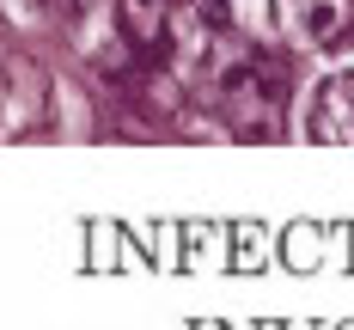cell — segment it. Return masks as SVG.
<instances>
[{
	"mask_svg": "<svg viewBox=\"0 0 354 330\" xmlns=\"http://www.w3.org/2000/svg\"><path fill=\"white\" fill-rule=\"evenodd\" d=\"M220 104L232 116V129L245 141H275L281 135V116L275 110L287 104V62L281 55H263L250 43H232V62H220Z\"/></svg>",
	"mask_w": 354,
	"mask_h": 330,
	"instance_id": "cell-1",
	"label": "cell"
},
{
	"mask_svg": "<svg viewBox=\"0 0 354 330\" xmlns=\"http://www.w3.org/2000/svg\"><path fill=\"white\" fill-rule=\"evenodd\" d=\"M293 49H330L354 31V0H269Z\"/></svg>",
	"mask_w": 354,
	"mask_h": 330,
	"instance_id": "cell-2",
	"label": "cell"
},
{
	"mask_svg": "<svg viewBox=\"0 0 354 330\" xmlns=\"http://www.w3.org/2000/svg\"><path fill=\"white\" fill-rule=\"evenodd\" d=\"M312 141L354 147V73H336V80L318 86V98H312Z\"/></svg>",
	"mask_w": 354,
	"mask_h": 330,
	"instance_id": "cell-3",
	"label": "cell"
},
{
	"mask_svg": "<svg viewBox=\"0 0 354 330\" xmlns=\"http://www.w3.org/2000/svg\"><path fill=\"white\" fill-rule=\"evenodd\" d=\"M116 31L129 37V49L159 55L165 49V12H159V0H116Z\"/></svg>",
	"mask_w": 354,
	"mask_h": 330,
	"instance_id": "cell-4",
	"label": "cell"
},
{
	"mask_svg": "<svg viewBox=\"0 0 354 330\" xmlns=\"http://www.w3.org/2000/svg\"><path fill=\"white\" fill-rule=\"evenodd\" d=\"M226 6H232V0H196L189 12H196V19L208 25V31H226V25H232V12H226Z\"/></svg>",
	"mask_w": 354,
	"mask_h": 330,
	"instance_id": "cell-5",
	"label": "cell"
},
{
	"mask_svg": "<svg viewBox=\"0 0 354 330\" xmlns=\"http://www.w3.org/2000/svg\"><path fill=\"white\" fill-rule=\"evenodd\" d=\"M0 12H6V19H19V25H31V19L49 12V0H0Z\"/></svg>",
	"mask_w": 354,
	"mask_h": 330,
	"instance_id": "cell-6",
	"label": "cell"
}]
</instances>
